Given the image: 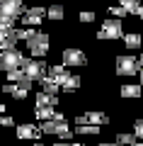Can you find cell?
Wrapping results in <instances>:
<instances>
[{"label":"cell","mask_w":143,"mask_h":146,"mask_svg":"<svg viewBox=\"0 0 143 146\" xmlns=\"http://www.w3.org/2000/svg\"><path fill=\"white\" fill-rule=\"evenodd\" d=\"M20 68L32 83H34V80H41L46 76V71H49V66L44 63V58H24Z\"/></svg>","instance_id":"1"},{"label":"cell","mask_w":143,"mask_h":146,"mask_svg":"<svg viewBox=\"0 0 143 146\" xmlns=\"http://www.w3.org/2000/svg\"><path fill=\"white\" fill-rule=\"evenodd\" d=\"M114 71H117V76H136V73L141 71V61H138L136 56H131V54L117 56V61H114Z\"/></svg>","instance_id":"2"},{"label":"cell","mask_w":143,"mask_h":146,"mask_svg":"<svg viewBox=\"0 0 143 146\" xmlns=\"http://www.w3.org/2000/svg\"><path fill=\"white\" fill-rule=\"evenodd\" d=\"M27 49H29L32 58H44L49 54V34L46 32H36L29 42H27Z\"/></svg>","instance_id":"3"},{"label":"cell","mask_w":143,"mask_h":146,"mask_svg":"<svg viewBox=\"0 0 143 146\" xmlns=\"http://www.w3.org/2000/svg\"><path fill=\"white\" fill-rule=\"evenodd\" d=\"M119 36H124V27L121 20H114V17L104 20L102 27L97 29V39H119Z\"/></svg>","instance_id":"4"},{"label":"cell","mask_w":143,"mask_h":146,"mask_svg":"<svg viewBox=\"0 0 143 146\" xmlns=\"http://www.w3.org/2000/svg\"><path fill=\"white\" fill-rule=\"evenodd\" d=\"M22 61H24V56H22V51H17V49H10V51H0V71H12V68H20Z\"/></svg>","instance_id":"5"},{"label":"cell","mask_w":143,"mask_h":146,"mask_svg":"<svg viewBox=\"0 0 143 146\" xmlns=\"http://www.w3.org/2000/svg\"><path fill=\"white\" fill-rule=\"evenodd\" d=\"M24 3L22 0H0V15L5 17H12V20H20L24 15Z\"/></svg>","instance_id":"6"},{"label":"cell","mask_w":143,"mask_h":146,"mask_svg":"<svg viewBox=\"0 0 143 146\" xmlns=\"http://www.w3.org/2000/svg\"><path fill=\"white\" fill-rule=\"evenodd\" d=\"M85 63H87V56L82 54V49H75V46L63 49V66H68V68H80V66H85Z\"/></svg>","instance_id":"7"},{"label":"cell","mask_w":143,"mask_h":146,"mask_svg":"<svg viewBox=\"0 0 143 146\" xmlns=\"http://www.w3.org/2000/svg\"><path fill=\"white\" fill-rule=\"evenodd\" d=\"M44 17H46V7H41V5L27 7L24 15H22V25H24V27H39Z\"/></svg>","instance_id":"8"},{"label":"cell","mask_w":143,"mask_h":146,"mask_svg":"<svg viewBox=\"0 0 143 146\" xmlns=\"http://www.w3.org/2000/svg\"><path fill=\"white\" fill-rule=\"evenodd\" d=\"M15 136L17 139H34V141H41V136H44V131H41V127H34L29 124V122H24V124L15 127Z\"/></svg>","instance_id":"9"},{"label":"cell","mask_w":143,"mask_h":146,"mask_svg":"<svg viewBox=\"0 0 143 146\" xmlns=\"http://www.w3.org/2000/svg\"><path fill=\"white\" fill-rule=\"evenodd\" d=\"M15 29H17V27H15ZM15 29H3V27H0V51H10V49L17 46Z\"/></svg>","instance_id":"10"},{"label":"cell","mask_w":143,"mask_h":146,"mask_svg":"<svg viewBox=\"0 0 143 146\" xmlns=\"http://www.w3.org/2000/svg\"><path fill=\"white\" fill-rule=\"evenodd\" d=\"M46 76H49L51 80H56L58 85H63L68 78H71V73H68V66H63V63H61V66H58V63H56V66H49Z\"/></svg>","instance_id":"11"},{"label":"cell","mask_w":143,"mask_h":146,"mask_svg":"<svg viewBox=\"0 0 143 146\" xmlns=\"http://www.w3.org/2000/svg\"><path fill=\"white\" fill-rule=\"evenodd\" d=\"M141 93H143V85H121L119 88V95L126 98V100H138Z\"/></svg>","instance_id":"12"},{"label":"cell","mask_w":143,"mask_h":146,"mask_svg":"<svg viewBox=\"0 0 143 146\" xmlns=\"http://www.w3.org/2000/svg\"><path fill=\"white\" fill-rule=\"evenodd\" d=\"M36 107H58V95H49V93H39L36 95Z\"/></svg>","instance_id":"13"},{"label":"cell","mask_w":143,"mask_h":146,"mask_svg":"<svg viewBox=\"0 0 143 146\" xmlns=\"http://www.w3.org/2000/svg\"><path fill=\"white\" fill-rule=\"evenodd\" d=\"M85 119H87V124H107V122H109V117L104 115V112L90 110V112H85Z\"/></svg>","instance_id":"14"},{"label":"cell","mask_w":143,"mask_h":146,"mask_svg":"<svg viewBox=\"0 0 143 146\" xmlns=\"http://www.w3.org/2000/svg\"><path fill=\"white\" fill-rule=\"evenodd\" d=\"M39 83H41V93H49V95H58V90H61V85H58L56 80H51L49 76H44V78H41Z\"/></svg>","instance_id":"15"},{"label":"cell","mask_w":143,"mask_h":146,"mask_svg":"<svg viewBox=\"0 0 143 146\" xmlns=\"http://www.w3.org/2000/svg\"><path fill=\"white\" fill-rule=\"evenodd\" d=\"M124 44H126V49H141L143 36L138 32H129V34H124Z\"/></svg>","instance_id":"16"},{"label":"cell","mask_w":143,"mask_h":146,"mask_svg":"<svg viewBox=\"0 0 143 146\" xmlns=\"http://www.w3.org/2000/svg\"><path fill=\"white\" fill-rule=\"evenodd\" d=\"M53 115H56V107H34V117L41 119V122L53 119Z\"/></svg>","instance_id":"17"},{"label":"cell","mask_w":143,"mask_h":146,"mask_svg":"<svg viewBox=\"0 0 143 146\" xmlns=\"http://www.w3.org/2000/svg\"><path fill=\"white\" fill-rule=\"evenodd\" d=\"M80 83H82V80H80V76H71V78H68L66 83L61 85V90H63V93H78Z\"/></svg>","instance_id":"18"},{"label":"cell","mask_w":143,"mask_h":146,"mask_svg":"<svg viewBox=\"0 0 143 146\" xmlns=\"http://www.w3.org/2000/svg\"><path fill=\"white\" fill-rule=\"evenodd\" d=\"M63 5H51V7H46V17L49 20H53V22H58V20H63Z\"/></svg>","instance_id":"19"},{"label":"cell","mask_w":143,"mask_h":146,"mask_svg":"<svg viewBox=\"0 0 143 146\" xmlns=\"http://www.w3.org/2000/svg\"><path fill=\"white\" fill-rule=\"evenodd\" d=\"M119 5L124 7L126 12H131V15H138V7H141V0H121Z\"/></svg>","instance_id":"20"},{"label":"cell","mask_w":143,"mask_h":146,"mask_svg":"<svg viewBox=\"0 0 143 146\" xmlns=\"http://www.w3.org/2000/svg\"><path fill=\"white\" fill-rule=\"evenodd\" d=\"M36 32H39V29H32V27H22V29H15V34H17V42H20V39L29 42V39L36 34Z\"/></svg>","instance_id":"21"},{"label":"cell","mask_w":143,"mask_h":146,"mask_svg":"<svg viewBox=\"0 0 143 146\" xmlns=\"http://www.w3.org/2000/svg\"><path fill=\"white\" fill-rule=\"evenodd\" d=\"M75 131H78V134H85V136H92V134H97V131H100V127L97 124H78Z\"/></svg>","instance_id":"22"},{"label":"cell","mask_w":143,"mask_h":146,"mask_svg":"<svg viewBox=\"0 0 143 146\" xmlns=\"http://www.w3.org/2000/svg\"><path fill=\"white\" fill-rule=\"evenodd\" d=\"M24 78V73H22V68H12V71H7V83H12V85H17L20 80Z\"/></svg>","instance_id":"23"},{"label":"cell","mask_w":143,"mask_h":146,"mask_svg":"<svg viewBox=\"0 0 143 146\" xmlns=\"http://www.w3.org/2000/svg\"><path fill=\"white\" fill-rule=\"evenodd\" d=\"M109 15H112V17H114V20H121V17H126V15H129V12H126V10H124V7H121V5H112V7H109Z\"/></svg>","instance_id":"24"},{"label":"cell","mask_w":143,"mask_h":146,"mask_svg":"<svg viewBox=\"0 0 143 146\" xmlns=\"http://www.w3.org/2000/svg\"><path fill=\"white\" fill-rule=\"evenodd\" d=\"M78 20H80L82 25H90V22H95V12L92 10H82L80 15H78Z\"/></svg>","instance_id":"25"},{"label":"cell","mask_w":143,"mask_h":146,"mask_svg":"<svg viewBox=\"0 0 143 146\" xmlns=\"http://www.w3.org/2000/svg\"><path fill=\"white\" fill-rule=\"evenodd\" d=\"M133 141H136V136H133V134H119L117 136V144H121V146H131Z\"/></svg>","instance_id":"26"},{"label":"cell","mask_w":143,"mask_h":146,"mask_svg":"<svg viewBox=\"0 0 143 146\" xmlns=\"http://www.w3.org/2000/svg\"><path fill=\"white\" fill-rule=\"evenodd\" d=\"M27 95H29V90H27V88H22V85H15V90H12V98H15V100H24Z\"/></svg>","instance_id":"27"},{"label":"cell","mask_w":143,"mask_h":146,"mask_svg":"<svg viewBox=\"0 0 143 146\" xmlns=\"http://www.w3.org/2000/svg\"><path fill=\"white\" fill-rule=\"evenodd\" d=\"M15 22H17V20H12V17L0 15V27H3V29H15Z\"/></svg>","instance_id":"28"},{"label":"cell","mask_w":143,"mask_h":146,"mask_svg":"<svg viewBox=\"0 0 143 146\" xmlns=\"http://www.w3.org/2000/svg\"><path fill=\"white\" fill-rule=\"evenodd\" d=\"M133 136H136V139H143V119L133 122Z\"/></svg>","instance_id":"29"},{"label":"cell","mask_w":143,"mask_h":146,"mask_svg":"<svg viewBox=\"0 0 143 146\" xmlns=\"http://www.w3.org/2000/svg\"><path fill=\"white\" fill-rule=\"evenodd\" d=\"M0 127H15V119L10 115H0Z\"/></svg>","instance_id":"30"},{"label":"cell","mask_w":143,"mask_h":146,"mask_svg":"<svg viewBox=\"0 0 143 146\" xmlns=\"http://www.w3.org/2000/svg\"><path fill=\"white\" fill-rule=\"evenodd\" d=\"M12 90H15V85H12V83H5V85H0V93H5V95H12Z\"/></svg>","instance_id":"31"},{"label":"cell","mask_w":143,"mask_h":146,"mask_svg":"<svg viewBox=\"0 0 143 146\" xmlns=\"http://www.w3.org/2000/svg\"><path fill=\"white\" fill-rule=\"evenodd\" d=\"M5 110H7V105H5V102H0V115H5Z\"/></svg>","instance_id":"32"},{"label":"cell","mask_w":143,"mask_h":146,"mask_svg":"<svg viewBox=\"0 0 143 146\" xmlns=\"http://www.w3.org/2000/svg\"><path fill=\"white\" fill-rule=\"evenodd\" d=\"M100 146H121V144H109V141H102Z\"/></svg>","instance_id":"33"},{"label":"cell","mask_w":143,"mask_h":146,"mask_svg":"<svg viewBox=\"0 0 143 146\" xmlns=\"http://www.w3.org/2000/svg\"><path fill=\"white\" fill-rule=\"evenodd\" d=\"M53 146H71L68 141H58V144H53Z\"/></svg>","instance_id":"34"},{"label":"cell","mask_w":143,"mask_h":146,"mask_svg":"<svg viewBox=\"0 0 143 146\" xmlns=\"http://www.w3.org/2000/svg\"><path fill=\"white\" fill-rule=\"evenodd\" d=\"M138 17H141V20H143V5L138 7Z\"/></svg>","instance_id":"35"},{"label":"cell","mask_w":143,"mask_h":146,"mask_svg":"<svg viewBox=\"0 0 143 146\" xmlns=\"http://www.w3.org/2000/svg\"><path fill=\"white\" fill-rule=\"evenodd\" d=\"M138 78H141V85H143V68H141V71H138Z\"/></svg>","instance_id":"36"},{"label":"cell","mask_w":143,"mask_h":146,"mask_svg":"<svg viewBox=\"0 0 143 146\" xmlns=\"http://www.w3.org/2000/svg\"><path fill=\"white\" fill-rule=\"evenodd\" d=\"M131 146H143V141H138V139H136V141H133Z\"/></svg>","instance_id":"37"},{"label":"cell","mask_w":143,"mask_h":146,"mask_svg":"<svg viewBox=\"0 0 143 146\" xmlns=\"http://www.w3.org/2000/svg\"><path fill=\"white\" fill-rule=\"evenodd\" d=\"M71 146H85V144H80V141H75V144H71Z\"/></svg>","instance_id":"38"},{"label":"cell","mask_w":143,"mask_h":146,"mask_svg":"<svg viewBox=\"0 0 143 146\" xmlns=\"http://www.w3.org/2000/svg\"><path fill=\"white\" fill-rule=\"evenodd\" d=\"M34 146H44V144H41V141H34Z\"/></svg>","instance_id":"39"},{"label":"cell","mask_w":143,"mask_h":146,"mask_svg":"<svg viewBox=\"0 0 143 146\" xmlns=\"http://www.w3.org/2000/svg\"><path fill=\"white\" fill-rule=\"evenodd\" d=\"M138 61H141V68H143V54H141V58H138Z\"/></svg>","instance_id":"40"},{"label":"cell","mask_w":143,"mask_h":146,"mask_svg":"<svg viewBox=\"0 0 143 146\" xmlns=\"http://www.w3.org/2000/svg\"><path fill=\"white\" fill-rule=\"evenodd\" d=\"M0 144H3V139H0Z\"/></svg>","instance_id":"41"}]
</instances>
